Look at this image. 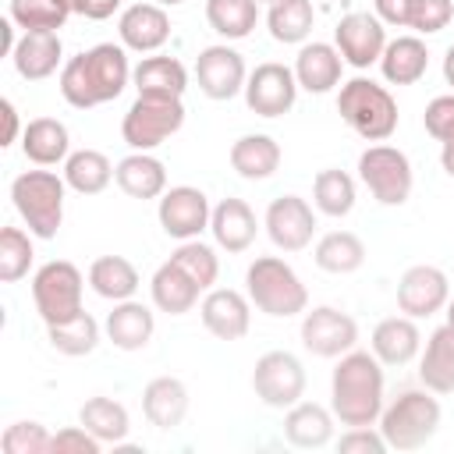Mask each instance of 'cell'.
<instances>
[{
  "label": "cell",
  "mask_w": 454,
  "mask_h": 454,
  "mask_svg": "<svg viewBox=\"0 0 454 454\" xmlns=\"http://www.w3.org/2000/svg\"><path fill=\"white\" fill-rule=\"evenodd\" d=\"M383 362L372 351L351 348L337 358L330 376V411L340 426H376L387 404Z\"/></svg>",
  "instance_id": "obj_1"
},
{
  "label": "cell",
  "mask_w": 454,
  "mask_h": 454,
  "mask_svg": "<svg viewBox=\"0 0 454 454\" xmlns=\"http://www.w3.org/2000/svg\"><path fill=\"white\" fill-rule=\"evenodd\" d=\"M131 82L128 50L114 43H96L60 67V96L74 110H92L99 103L117 99Z\"/></svg>",
  "instance_id": "obj_2"
},
{
  "label": "cell",
  "mask_w": 454,
  "mask_h": 454,
  "mask_svg": "<svg viewBox=\"0 0 454 454\" xmlns=\"http://www.w3.org/2000/svg\"><path fill=\"white\" fill-rule=\"evenodd\" d=\"M245 294L259 312H266L273 319H291L309 309V291H305L301 277L280 255L252 259V266L245 270Z\"/></svg>",
  "instance_id": "obj_3"
},
{
  "label": "cell",
  "mask_w": 454,
  "mask_h": 454,
  "mask_svg": "<svg viewBox=\"0 0 454 454\" xmlns=\"http://www.w3.org/2000/svg\"><path fill=\"white\" fill-rule=\"evenodd\" d=\"M337 114L365 142H387L397 131V103H394L390 89L372 78H362V74L351 82H340Z\"/></svg>",
  "instance_id": "obj_4"
},
{
  "label": "cell",
  "mask_w": 454,
  "mask_h": 454,
  "mask_svg": "<svg viewBox=\"0 0 454 454\" xmlns=\"http://www.w3.org/2000/svg\"><path fill=\"white\" fill-rule=\"evenodd\" d=\"M440 401L433 397V390H401L390 404H383L380 415V433L387 440L390 450H419L426 447L436 429H440Z\"/></svg>",
  "instance_id": "obj_5"
},
{
  "label": "cell",
  "mask_w": 454,
  "mask_h": 454,
  "mask_svg": "<svg viewBox=\"0 0 454 454\" xmlns=\"http://www.w3.org/2000/svg\"><path fill=\"white\" fill-rule=\"evenodd\" d=\"M64 195H67V181L64 174L57 177L53 170H25L11 181V202L39 241L57 238L64 223Z\"/></svg>",
  "instance_id": "obj_6"
},
{
  "label": "cell",
  "mask_w": 454,
  "mask_h": 454,
  "mask_svg": "<svg viewBox=\"0 0 454 454\" xmlns=\"http://www.w3.org/2000/svg\"><path fill=\"white\" fill-rule=\"evenodd\" d=\"M82 291H85V277L67 259H50L32 273V301H35V312L46 326L67 323L78 312H85Z\"/></svg>",
  "instance_id": "obj_7"
},
{
  "label": "cell",
  "mask_w": 454,
  "mask_h": 454,
  "mask_svg": "<svg viewBox=\"0 0 454 454\" xmlns=\"http://www.w3.org/2000/svg\"><path fill=\"white\" fill-rule=\"evenodd\" d=\"M184 124V103L177 96H135L121 121V138L135 153H153Z\"/></svg>",
  "instance_id": "obj_8"
},
{
  "label": "cell",
  "mask_w": 454,
  "mask_h": 454,
  "mask_svg": "<svg viewBox=\"0 0 454 454\" xmlns=\"http://www.w3.org/2000/svg\"><path fill=\"white\" fill-rule=\"evenodd\" d=\"M358 177L372 192V199L383 206H404L415 184L411 160L387 142H376L358 156Z\"/></svg>",
  "instance_id": "obj_9"
},
{
  "label": "cell",
  "mask_w": 454,
  "mask_h": 454,
  "mask_svg": "<svg viewBox=\"0 0 454 454\" xmlns=\"http://www.w3.org/2000/svg\"><path fill=\"white\" fill-rule=\"evenodd\" d=\"M252 390L266 408H291L305 397V365L291 351H266L255 358Z\"/></svg>",
  "instance_id": "obj_10"
},
{
  "label": "cell",
  "mask_w": 454,
  "mask_h": 454,
  "mask_svg": "<svg viewBox=\"0 0 454 454\" xmlns=\"http://www.w3.org/2000/svg\"><path fill=\"white\" fill-rule=\"evenodd\" d=\"M301 344L316 358H340L358 344V323L333 305L305 309L301 312Z\"/></svg>",
  "instance_id": "obj_11"
},
{
  "label": "cell",
  "mask_w": 454,
  "mask_h": 454,
  "mask_svg": "<svg viewBox=\"0 0 454 454\" xmlns=\"http://www.w3.org/2000/svg\"><path fill=\"white\" fill-rule=\"evenodd\" d=\"M209 216H213V206H209L206 192L195 184L167 188L160 195V206H156L160 227L177 241H188V238H199L202 231H209Z\"/></svg>",
  "instance_id": "obj_12"
},
{
  "label": "cell",
  "mask_w": 454,
  "mask_h": 454,
  "mask_svg": "<svg viewBox=\"0 0 454 454\" xmlns=\"http://www.w3.org/2000/svg\"><path fill=\"white\" fill-rule=\"evenodd\" d=\"M294 99H298L294 67L277 64V60H266L255 71H248L245 103H248L252 114H259V117H284L294 106Z\"/></svg>",
  "instance_id": "obj_13"
},
{
  "label": "cell",
  "mask_w": 454,
  "mask_h": 454,
  "mask_svg": "<svg viewBox=\"0 0 454 454\" xmlns=\"http://www.w3.org/2000/svg\"><path fill=\"white\" fill-rule=\"evenodd\" d=\"M333 46L340 50L344 64L365 71L372 64H380L383 57V46H387V25L369 14V11H351L337 21L333 28Z\"/></svg>",
  "instance_id": "obj_14"
},
{
  "label": "cell",
  "mask_w": 454,
  "mask_h": 454,
  "mask_svg": "<svg viewBox=\"0 0 454 454\" xmlns=\"http://www.w3.org/2000/svg\"><path fill=\"white\" fill-rule=\"evenodd\" d=\"M447 301H450V280L440 266L419 262L408 266L404 277L397 280V309L411 319H429L440 309H447Z\"/></svg>",
  "instance_id": "obj_15"
},
{
  "label": "cell",
  "mask_w": 454,
  "mask_h": 454,
  "mask_svg": "<svg viewBox=\"0 0 454 454\" xmlns=\"http://www.w3.org/2000/svg\"><path fill=\"white\" fill-rule=\"evenodd\" d=\"M262 227L270 234V241L280 248V252H301L312 245V234H316V213L312 206L301 199V195H280L266 206V216H262Z\"/></svg>",
  "instance_id": "obj_16"
},
{
  "label": "cell",
  "mask_w": 454,
  "mask_h": 454,
  "mask_svg": "<svg viewBox=\"0 0 454 454\" xmlns=\"http://www.w3.org/2000/svg\"><path fill=\"white\" fill-rule=\"evenodd\" d=\"M195 78L209 99H234L238 92H245V82H248L245 57L227 43L206 46L195 57Z\"/></svg>",
  "instance_id": "obj_17"
},
{
  "label": "cell",
  "mask_w": 454,
  "mask_h": 454,
  "mask_svg": "<svg viewBox=\"0 0 454 454\" xmlns=\"http://www.w3.org/2000/svg\"><path fill=\"white\" fill-rule=\"evenodd\" d=\"M199 316L216 340H241L252 326V301L234 287H209L199 301Z\"/></svg>",
  "instance_id": "obj_18"
},
{
  "label": "cell",
  "mask_w": 454,
  "mask_h": 454,
  "mask_svg": "<svg viewBox=\"0 0 454 454\" xmlns=\"http://www.w3.org/2000/svg\"><path fill=\"white\" fill-rule=\"evenodd\" d=\"M117 35H121L124 50L153 53V50H160L170 39V14H167V7H160L153 0L131 4L117 18Z\"/></svg>",
  "instance_id": "obj_19"
},
{
  "label": "cell",
  "mask_w": 454,
  "mask_h": 454,
  "mask_svg": "<svg viewBox=\"0 0 454 454\" xmlns=\"http://www.w3.org/2000/svg\"><path fill=\"white\" fill-rule=\"evenodd\" d=\"M103 333L114 348L121 351H142L153 333H156V316L149 305L128 298V301H114V309L106 312V323H103Z\"/></svg>",
  "instance_id": "obj_20"
},
{
  "label": "cell",
  "mask_w": 454,
  "mask_h": 454,
  "mask_svg": "<svg viewBox=\"0 0 454 454\" xmlns=\"http://www.w3.org/2000/svg\"><path fill=\"white\" fill-rule=\"evenodd\" d=\"M14 71L25 82H43L57 67H64V43L60 32H21L14 53H11Z\"/></svg>",
  "instance_id": "obj_21"
},
{
  "label": "cell",
  "mask_w": 454,
  "mask_h": 454,
  "mask_svg": "<svg viewBox=\"0 0 454 454\" xmlns=\"http://www.w3.org/2000/svg\"><path fill=\"white\" fill-rule=\"evenodd\" d=\"M340 74H344V57L333 43H305L294 57V78H298V89L305 92H330L340 85Z\"/></svg>",
  "instance_id": "obj_22"
},
{
  "label": "cell",
  "mask_w": 454,
  "mask_h": 454,
  "mask_svg": "<svg viewBox=\"0 0 454 454\" xmlns=\"http://www.w3.org/2000/svg\"><path fill=\"white\" fill-rule=\"evenodd\" d=\"M209 231H213V241H216L223 252L234 255V252H245V248L255 241L259 220H255V213H252V206H248L245 199L227 195V199H220V202L213 206Z\"/></svg>",
  "instance_id": "obj_23"
},
{
  "label": "cell",
  "mask_w": 454,
  "mask_h": 454,
  "mask_svg": "<svg viewBox=\"0 0 454 454\" xmlns=\"http://www.w3.org/2000/svg\"><path fill=\"white\" fill-rule=\"evenodd\" d=\"M369 351L383 365H408L422 351L419 323L411 316H387V319H380L372 337H369Z\"/></svg>",
  "instance_id": "obj_24"
},
{
  "label": "cell",
  "mask_w": 454,
  "mask_h": 454,
  "mask_svg": "<svg viewBox=\"0 0 454 454\" xmlns=\"http://www.w3.org/2000/svg\"><path fill=\"white\" fill-rule=\"evenodd\" d=\"M21 153L35 167H57L71 156V135L67 124L57 117H35L21 131Z\"/></svg>",
  "instance_id": "obj_25"
},
{
  "label": "cell",
  "mask_w": 454,
  "mask_h": 454,
  "mask_svg": "<svg viewBox=\"0 0 454 454\" xmlns=\"http://www.w3.org/2000/svg\"><path fill=\"white\" fill-rule=\"evenodd\" d=\"M149 294H153V305H156L160 312H167V316H184V312H192V309L199 305L202 287H199L174 259H167V262L156 266V273H153V280H149Z\"/></svg>",
  "instance_id": "obj_26"
},
{
  "label": "cell",
  "mask_w": 454,
  "mask_h": 454,
  "mask_svg": "<svg viewBox=\"0 0 454 454\" xmlns=\"http://www.w3.org/2000/svg\"><path fill=\"white\" fill-rule=\"evenodd\" d=\"M333 411L316 404V401H298L287 408L284 415V440L291 447H301V450H316V447H326L333 440Z\"/></svg>",
  "instance_id": "obj_27"
},
{
  "label": "cell",
  "mask_w": 454,
  "mask_h": 454,
  "mask_svg": "<svg viewBox=\"0 0 454 454\" xmlns=\"http://www.w3.org/2000/svg\"><path fill=\"white\" fill-rule=\"evenodd\" d=\"M142 411L156 429H177L188 415V387L177 376H156L142 390Z\"/></svg>",
  "instance_id": "obj_28"
},
{
  "label": "cell",
  "mask_w": 454,
  "mask_h": 454,
  "mask_svg": "<svg viewBox=\"0 0 454 454\" xmlns=\"http://www.w3.org/2000/svg\"><path fill=\"white\" fill-rule=\"evenodd\" d=\"M419 380L433 394H454V326L450 323L429 333L419 358Z\"/></svg>",
  "instance_id": "obj_29"
},
{
  "label": "cell",
  "mask_w": 454,
  "mask_h": 454,
  "mask_svg": "<svg viewBox=\"0 0 454 454\" xmlns=\"http://www.w3.org/2000/svg\"><path fill=\"white\" fill-rule=\"evenodd\" d=\"M114 181L131 199H160L167 192V167L153 153H128L114 167Z\"/></svg>",
  "instance_id": "obj_30"
},
{
  "label": "cell",
  "mask_w": 454,
  "mask_h": 454,
  "mask_svg": "<svg viewBox=\"0 0 454 454\" xmlns=\"http://www.w3.org/2000/svg\"><path fill=\"white\" fill-rule=\"evenodd\" d=\"M429 67V50L419 35H397L387 39L383 57H380V71L390 85H415Z\"/></svg>",
  "instance_id": "obj_31"
},
{
  "label": "cell",
  "mask_w": 454,
  "mask_h": 454,
  "mask_svg": "<svg viewBox=\"0 0 454 454\" xmlns=\"http://www.w3.org/2000/svg\"><path fill=\"white\" fill-rule=\"evenodd\" d=\"M280 145L273 135H241L234 145H231V167L245 177V181H266L277 174L280 167Z\"/></svg>",
  "instance_id": "obj_32"
},
{
  "label": "cell",
  "mask_w": 454,
  "mask_h": 454,
  "mask_svg": "<svg viewBox=\"0 0 454 454\" xmlns=\"http://www.w3.org/2000/svg\"><path fill=\"white\" fill-rule=\"evenodd\" d=\"M131 82L138 96H184L188 89V71L177 57H145L131 67Z\"/></svg>",
  "instance_id": "obj_33"
},
{
  "label": "cell",
  "mask_w": 454,
  "mask_h": 454,
  "mask_svg": "<svg viewBox=\"0 0 454 454\" xmlns=\"http://www.w3.org/2000/svg\"><path fill=\"white\" fill-rule=\"evenodd\" d=\"M138 270L124 255H99L89 266V287L106 301H128L138 291Z\"/></svg>",
  "instance_id": "obj_34"
},
{
  "label": "cell",
  "mask_w": 454,
  "mask_h": 454,
  "mask_svg": "<svg viewBox=\"0 0 454 454\" xmlns=\"http://www.w3.org/2000/svg\"><path fill=\"white\" fill-rule=\"evenodd\" d=\"M78 422L99 440V443H124L128 433H131V415L121 401L114 397H89L82 408H78Z\"/></svg>",
  "instance_id": "obj_35"
},
{
  "label": "cell",
  "mask_w": 454,
  "mask_h": 454,
  "mask_svg": "<svg viewBox=\"0 0 454 454\" xmlns=\"http://www.w3.org/2000/svg\"><path fill=\"white\" fill-rule=\"evenodd\" d=\"M64 181L78 195H99L114 181V163L99 149H74L64 160Z\"/></svg>",
  "instance_id": "obj_36"
},
{
  "label": "cell",
  "mask_w": 454,
  "mask_h": 454,
  "mask_svg": "<svg viewBox=\"0 0 454 454\" xmlns=\"http://www.w3.org/2000/svg\"><path fill=\"white\" fill-rule=\"evenodd\" d=\"M316 266L323 273H333V277H344V273H355L362 262H365V245L358 234L351 231H330L316 241V252H312Z\"/></svg>",
  "instance_id": "obj_37"
},
{
  "label": "cell",
  "mask_w": 454,
  "mask_h": 454,
  "mask_svg": "<svg viewBox=\"0 0 454 454\" xmlns=\"http://www.w3.org/2000/svg\"><path fill=\"white\" fill-rule=\"evenodd\" d=\"M316 25V11H312V0H277L270 4V14H266V28L277 43L284 46H294V43H305L309 32Z\"/></svg>",
  "instance_id": "obj_38"
},
{
  "label": "cell",
  "mask_w": 454,
  "mask_h": 454,
  "mask_svg": "<svg viewBox=\"0 0 454 454\" xmlns=\"http://www.w3.org/2000/svg\"><path fill=\"white\" fill-rule=\"evenodd\" d=\"M355 177L348 170H337V167H326L316 174L312 181V206L326 216H348L355 209Z\"/></svg>",
  "instance_id": "obj_39"
},
{
  "label": "cell",
  "mask_w": 454,
  "mask_h": 454,
  "mask_svg": "<svg viewBox=\"0 0 454 454\" xmlns=\"http://www.w3.org/2000/svg\"><path fill=\"white\" fill-rule=\"evenodd\" d=\"M206 21L223 39H245L259 21V0H206Z\"/></svg>",
  "instance_id": "obj_40"
},
{
  "label": "cell",
  "mask_w": 454,
  "mask_h": 454,
  "mask_svg": "<svg viewBox=\"0 0 454 454\" xmlns=\"http://www.w3.org/2000/svg\"><path fill=\"white\" fill-rule=\"evenodd\" d=\"M46 337H50L53 351H60L67 358H82V355H92L96 351V344H99V323L89 312H78L67 323L46 326Z\"/></svg>",
  "instance_id": "obj_41"
},
{
  "label": "cell",
  "mask_w": 454,
  "mask_h": 454,
  "mask_svg": "<svg viewBox=\"0 0 454 454\" xmlns=\"http://www.w3.org/2000/svg\"><path fill=\"white\" fill-rule=\"evenodd\" d=\"M7 18L21 32H60L71 11L64 0H11Z\"/></svg>",
  "instance_id": "obj_42"
},
{
  "label": "cell",
  "mask_w": 454,
  "mask_h": 454,
  "mask_svg": "<svg viewBox=\"0 0 454 454\" xmlns=\"http://www.w3.org/2000/svg\"><path fill=\"white\" fill-rule=\"evenodd\" d=\"M32 231L21 227H4L0 231V280L4 284H18L21 277H28L35 248H32Z\"/></svg>",
  "instance_id": "obj_43"
},
{
  "label": "cell",
  "mask_w": 454,
  "mask_h": 454,
  "mask_svg": "<svg viewBox=\"0 0 454 454\" xmlns=\"http://www.w3.org/2000/svg\"><path fill=\"white\" fill-rule=\"evenodd\" d=\"M170 259H174L202 291H209V287L216 284V277H220V255H216V248L206 245V241H199V238L181 241V245L170 252Z\"/></svg>",
  "instance_id": "obj_44"
},
{
  "label": "cell",
  "mask_w": 454,
  "mask_h": 454,
  "mask_svg": "<svg viewBox=\"0 0 454 454\" xmlns=\"http://www.w3.org/2000/svg\"><path fill=\"white\" fill-rule=\"evenodd\" d=\"M50 440L53 433L43 422H11L0 436V450L4 454H50Z\"/></svg>",
  "instance_id": "obj_45"
},
{
  "label": "cell",
  "mask_w": 454,
  "mask_h": 454,
  "mask_svg": "<svg viewBox=\"0 0 454 454\" xmlns=\"http://www.w3.org/2000/svg\"><path fill=\"white\" fill-rule=\"evenodd\" d=\"M450 18H454V0H419L408 28H415L419 35H433V32L447 28Z\"/></svg>",
  "instance_id": "obj_46"
},
{
  "label": "cell",
  "mask_w": 454,
  "mask_h": 454,
  "mask_svg": "<svg viewBox=\"0 0 454 454\" xmlns=\"http://www.w3.org/2000/svg\"><path fill=\"white\" fill-rule=\"evenodd\" d=\"M422 124H426V131H429L436 142L454 138V92L429 99V103H426V114H422Z\"/></svg>",
  "instance_id": "obj_47"
},
{
  "label": "cell",
  "mask_w": 454,
  "mask_h": 454,
  "mask_svg": "<svg viewBox=\"0 0 454 454\" xmlns=\"http://www.w3.org/2000/svg\"><path fill=\"white\" fill-rule=\"evenodd\" d=\"M99 440L78 422V426H64L53 433L50 440V454H99Z\"/></svg>",
  "instance_id": "obj_48"
},
{
  "label": "cell",
  "mask_w": 454,
  "mask_h": 454,
  "mask_svg": "<svg viewBox=\"0 0 454 454\" xmlns=\"http://www.w3.org/2000/svg\"><path fill=\"white\" fill-rule=\"evenodd\" d=\"M337 450H344V454H383L390 447H387L380 426L376 429L372 426H348V433H340V440H337Z\"/></svg>",
  "instance_id": "obj_49"
},
{
  "label": "cell",
  "mask_w": 454,
  "mask_h": 454,
  "mask_svg": "<svg viewBox=\"0 0 454 454\" xmlns=\"http://www.w3.org/2000/svg\"><path fill=\"white\" fill-rule=\"evenodd\" d=\"M415 4H419V0H372V14H376L383 25L408 28V25H411V14H415Z\"/></svg>",
  "instance_id": "obj_50"
},
{
  "label": "cell",
  "mask_w": 454,
  "mask_h": 454,
  "mask_svg": "<svg viewBox=\"0 0 454 454\" xmlns=\"http://www.w3.org/2000/svg\"><path fill=\"white\" fill-rule=\"evenodd\" d=\"M0 117H4V135H0V145L7 149V145H14V142H21V117H18V106L11 103V99H0Z\"/></svg>",
  "instance_id": "obj_51"
},
{
  "label": "cell",
  "mask_w": 454,
  "mask_h": 454,
  "mask_svg": "<svg viewBox=\"0 0 454 454\" xmlns=\"http://www.w3.org/2000/svg\"><path fill=\"white\" fill-rule=\"evenodd\" d=\"M121 4L124 0H89L85 18L89 21H106V18H114V11H121Z\"/></svg>",
  "instance_id": "obj_52"
},
{
  "label": "cell",
  "mask_w": 454,
  "mask_h": 454,
  "mask_svg": "<svg viewBox=\"0 0 454 454\" xmlns=\"http://www.w3.org/2000/svg\"><path fill=\"white\" fill-rule=\"evenodd\" d=\"M14 32H18V25H14L11 18H4V21H0V53H4V57H11L14 46H18V39H21V35H14Z\"/></svg>",
  "instance_id": "obj_53"
},
{
  "label": "cell",
  "mask_w": 454,
  "mask_h": 454,
  "mask_svg": "<svg viewBox=\"0 0 454 454\" xmlns=\"http://www.w3.org/2000/svg\"><path fill=\"white\" fill-rule=\"evenodd\" d=\"M440 167L454 177V138H447V142H440Z\"/></svg>",
  "instance_id": "obj_54"
},
{
  "label": "cell",
  "mask_w": 454,
  "mask_h": 454,
  "mask_svg": "<svg viewBox=\"0 0 454 454\" xmlns=\"http://www.w3.org/2000/svg\"><path fill=\"white\" fill-rule=\"evenodd\" d=\"M443 78H447V85H454V43L443 53Z\"/></svg>",
  "instance_id": "obj_55"
},
{
  "label": "cell",
  "mask_w": 454,
  "mask_h": 454,
  "mask_svg": "<svg viewBox=\"0 0 454 454\" xmlns=\"http://www.w3.org/2000/svg\"><path fill=\"white\" fill-rule=\"evenodd\" d=\"M64 4H67L71 14H82V18H85V11H89V0H64Z\"/></svg>",
  "instance_id": "obj_56"
},
{
  "label": "cell",
  "mask_w": 454,
  "mask_h": 454,
  "mask_svg": "<svg viewBox=\"0 0 454 454\" xmlns=\"http://www.w3.org/2000/svg\"><path fill=\"white\" fill-rule=\"evenodd\" d=\"M153 4H160V7H177V4H184V0H153Z\"/></svg>",
  "instance_id": "obj_57"
},
{
  "label": "cell",
  "mask_w": 454,
  "mask_h": 454,
  "mask_svg": "<svg viewBox=\"0 0 454 454\" xmlns=\"http://www.w3.org/2000/svg\"><path fill=\"white\" fill-rule=\"evenodd\" d=\"M447 323H450V326H454V298H450V301H447Z\"/></svg>",
  "instance_id": "obj_58"
},
{
  "label": "cell",
  "mask_w": 454,
  "mask_h": 454,
  "mask_svg": "<svg viewBox=\"0 0 454 454\" xmlns=\"http://www.w3.org/2000/svg\"><path fill=\"white\" fill-rule=\"evenodd\" d=\"M259 4H277V0H259Z\"/></svg>",
  "instance_id": "obj_59"
}]
</instances>
